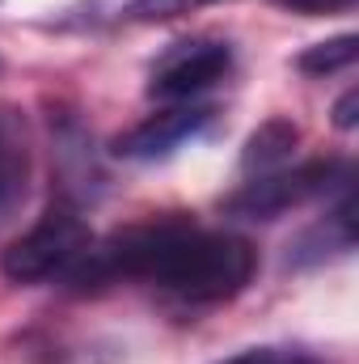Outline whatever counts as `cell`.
<instances>
[{
	"label": "cell",
	"instance_id": "cell-9",
	"mask_svg": "<svg viewBox=\"0 0 359 364\" xmlns=\"http://www.w3.org/2000/svg\"><path fill=\"white\" fill-rule=\"evenodd\" d=\"M355 47H359L355 34L326 38V43H317V47H309L300 55V73H309V77H334V73H343V68L355 64Z\"/></svg>",
	"mask_w": 359,
	"mask_h": 364
},
{
	"label": "cell",
	"instance_id": "cell-4",
	"mask_svg": "<svg viewBox=\"0 0 359 364\" xmlns=\"http://www.w3.org/2000/svg\"><path fill=\"white\" fill-rule=\"evenodd\" d=\"M233 73V47L228 38H211V34H194L170 43L161 51V60L153 64L148 93L157 102H194L199 93L220 85Z\"/></svg>",
	"mask_w": 359,
	"mask_h": 364
},
{
	"label": "cell",
	"instance_id": "cell-7",
	"mask_svg": "<svg viewBox=\"0 0 359 364\" xmlns=\"http://www.w3.org/2000/svg\"><path fill=\"white\" fill-rule=\"evenodd\" d=\"M355 246V225H351V199H343L317 229H309L304 237H300V246H296V263H317V259H326L330 250H351Z\"/></svg>",
	"mask_w": 359,
	"mask_h": 364
},
{
	"label": "cell",
	"instance_id": "cell-3",
	"mask_svg": "<svg viewBox=\"0 0 359 364\" xmlns=\"http://www.w3.org/2000/svg\"><path fill=\"white\" fill-rule=\"evenodd\" d=\"M347 182V161H304V166H279L270 174H254L233 199L228 212L245 220H275L287 208H300L326 191Z\"/></svg>",
	"mask_w": 359,
	"mask_h": 364
},
{
	"label": "cell",
	"instance_id": "cell-12",
	"mask_svg": "<svg viewBox=\"0 0 359 364\" xmlns=\"http://www.w3.org/2000/svg\"><path fill=\"white\" fill-rule=\"evenodd\" d=\"M279 9H292V13H304V17H317V13H338V9H351L355 0H275Z\"/></svg>",
	"mask_w": 359,
	"mask_h": 364
},
{
	"label": "cell",
	"instance_id": "cell-8",
	"mask_svg": "<svg viewBox=\"0 0 359 364\" xmlns=\"http://www.w3.org/2000/svg\"><path fill=\"white\" fill-rule=\"evenodd\" d=\"M21 191H26V149L9 127V119H0V216L21 199Z\"/></svg>",
	"mask_w": 359,
	"mask_h": 364
},
{
	"label": "cell",
	"instance_id": "cell-5",
	"mask_svg": "<svg viewBox=\"0 0 359 364\" xmlns=\"http://www.w3.org/2000/svg\"><path fill=\"white\" fill-rule=\"evenodd\" d=\"M207 119H211V106H199V102H170L165 110H157V114H148L144 123H136L127 136H118V153L123 157H161V153H170V149H178L182 140H190V136H199L203 127H207Z\"/></svg>",
	"mask_w": 359,
	"mask_h": 364
},
{
	"label": "cell",
	"instance_id": "cell-10",
	"mask_svg": "<svg viewBox=\"0 0 359 364\" xmlns=\"http://www.w3.org/2000/svg\"><path fill=\"white\" fill-rule=\"evenodd\" d=\"M216 364H321L313 352L304 348H283V343H267V348H245L228 360H216Z\"/></svg>",
	"mask_w": 359,
	"mask_h": 364
},
{
	"label": "cell",
	"instance_id": "cell-11",
	"mask_svg": "<svg viewBox=\"0 0 359 364\" xmlns=\"http://www.w3.org/2000/svg\"><path fill=\"white\" fill-rule=\"evenodd\" d=\"M186 4H190V0H136V4L127 9V17H131V21H165V17H178Z\"/></svg>",
	"mask_w": 359,
	"mask_h": 364
},
{
	"label": "cell",
	"instance_id": "cell-1",
	"mask_svg": "<svg viewBox=\"0 0 359 364\" xmlns=\"http://www.w3.org/2000/svg\"><path fill=\"white\" fill-rule=\"evenodd\" d=\"M254 246L237 233L207 229L190 216H153L106 242H89L64 284L106 288L136 279L182 305H220L254 279Z\"/></svg>",
	"mask_w": 359,
	"mask_h": 364
},
{
	"label": "cell",
	"instance_id": "cell-2",
	"mask_svg": "<svg viewBox=\"0 0 359 364\" xmlns=\"http://www.w3.org/2000/svg\"><path fill=\"white\" fill-rule=\"evenodd\" d=\"M93 233L81 220V212L72 203H51L21 237L9 242V250L0 255V272L13 284H47V279H64L81 263V255L89 250Z\"/></svg>",
	"mask_w": 359,
	"mask_h": 364
},
{
	"label": "cell",
	"instance_id": "cell-6",
	"mask_svg": "<svg viewBox=\"0 0 359 364\" xmlns=\"http://www.w3.org/2000/svg\"><path fill=\"white\" fill-rule=\"evenodd\" d=\"M296 140H300V132H296L292 123L270 119L267 127H258V132L250 136L241 166L250 170V178H254V174H270V170H279V166H287V161H292Z\"/></svg>",
	"mask_w": 359,
	"mask_h": 364
},
{
	"label": "cell",
	"instance_id": "cell-13",
	"mask_svg": "<svg viewBox=\"0 0 359 364\" xmlns=\"http://www.w3.org/2000/svg\"><path fill=\"white\" fill-rule=\"evenodd\" d=\"M355 102H359L355 90L343 93V102L334 106V123H338V127H355Z\"/></svg>",
	"mask_w": 359,
	"mask_h": 364
}]
</instances>
